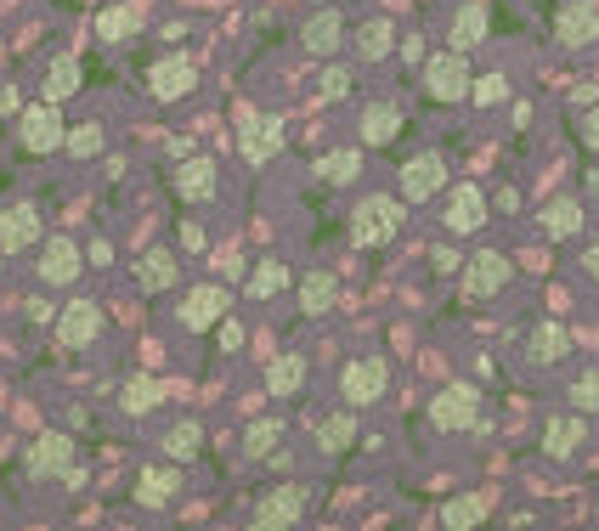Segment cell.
Masks as SVG:
<instances>
[{
    "instance_id": "cell-1",
    "label": "cell",
    "mask_w": 599,
    "mask_h": 531,
    "mask_svg": "<svg viewBox=\"0 0 599 531\" xmlns=\"http://www.w3.org/2000/svg\"><path fill=\"white\" fill-rule=\"evenodd\" d=\"M402 221H408L402 198L368 192V198L351 210V238H356V249H385L390 238H402Z\"/></svg>"
},
{
    "instance_id": "cell-2",
    "label": "cell",
    "mask_w": 599,
    "mask_h": 531,
    "mask_svg": "<svg viewBox=\"0 0 599 531\" xmlns=\"http://www.w3.org/2000/svg\"><path fill=\"white\" fill-rule=\"evenodd\" d=\"M62 142H69V130H62V108L51 103H35V108H23V119H17V148L28 153V158H46V153H57Z\"/></svg>"
},
{
    "instance_id": "cell-3",
    "label": "cell",
    "mask_w": 599,
    "mask_h": 531,
    "mask_svg": "<svg viewBox=\"0 0 599 531\" xmlns=\"http://www.w3.org/2000/svg\"><path fill=\"white\" fill-rule=\"evenodd\" d=\"M385 390H390V362H385V356H356V362H345L340 396H345L351 408H374Z\"/></svg>"
},
{
    "instance_id": "cell-4",
    "label": "cell",
    "mask_w": 599,
    "mask_h": 531,
    "mask_svg": "<svg viewBox=\"0 0 599 531\" xmlns=\"http://www.w3.org/2000/svg\"><path fill=\"white\" fill-rule=\"evenodd\" d=\"M470 85H475V80H470V57H463L458 46L424 62V91L436 96V103H463V96H470Z\"/></svg>"
},
{
    "instance_id": "cell-5",
    "label": "cell",
    "mask_w": 599,
    "mask_h": 531,
    "mask_svg": "<svg viewBox=\"0 0 599 531\" xmlns=\"http://www.w3.org/2000/svg\"><path fill=\"white\" fill-rule=\"evenodd\" d=\"M396 187H402L408 204H424V198H436L447 187V158L442 153H413L402 164V176H396Z\"/></svg>"
},
{
    "instance_id": "cell-6",
    "label": "cell",
    "mask_w": 599,
    "mask_h": 531,
    "mask_svg": "<svg viewBox=\"0 0 599 531\" xmlns=\"http://www.w3.org/2000/svg\"><path fill=\"white\" fill-rule=\"evenodd\" d=\"M509 278H515L509 255L481 249V255H470V266H463V294H470V300H492V294H504Z\"/></svg>"
},
{
    "instance_id": "cell-7",
    "label": "cell",
    "mask_w": 599,
    "mask_h": 531,
    "mask_svg": "<svg viewBox=\"0 0 599 531\" xmlns=\"http://www.w3.org/2000/svg\"><path fill=\"white\" fill-rule=\"evenodd\" d=\"M181 328H192V334H204V328H215L226 317V288L221 283H192L181 294V306H176Z\"/></svg>"
},
{
    "instance_id": "cell-8",
    "label": "cell",
    "mask_w": 599,
    "mask_h": 531,
    "mask_svg": "<svg viewBox=\"0 0 599 531\" xmlns=\"http://www.w3.org/2000/svg\"><path fill=\"white\" fill-rule=\"evenodd\" d=\"M46 238V221L35 204H7L0 210V255H23Z\"/></svg>"
},
{
    "instance_id": "cell-9",
    "label": "cell",
    "mask_w": 599,
    "mask_h": 531,
    "mask_svg": "<svg viewBox=\"0 0 599 531\" xmlns=\"http://www.w3.org/2000/svg\"><path fill=\"white\" fill-rule=\"evenodd\" d=\"M306 504H312V492H306V486H278V492H266V497H260L255 526H260V531L300 526V520H306Z\"/></svg>"
},
{
    "instance_id": "cell-10",
    "label": "cell",
    "mask_w": 599,
    "mask_h": 531,
    "mask_svg": "<svg viewBox=\"0 0 599 531\" xmlns=\"http://www.w3.org/2000/svg\"><path fill=\"white\" fill-rule=\"evenodd\" d=\"M80 266H85V255H80L74 238H46V244H40L35 278H40L46 288H62V283H74V278H80Z\"/></svg>"
},
{
    "instance_id": "cell-11",
    "label": "cell",
    "mask_w": 599,
    "mask_h": 531,
    "mask_svg": "<svg viewBox=\"0 0 599 531\" xmlns=\"http://www.w3.org/2000/svg\"><path fill=\"white\" fill-rule=\"evenodd\" d=\"M148 91L158 96V103H181V96L198 91V69L187 57H158L153 69H148Z\"/></svg>"
},
{
    "instance_id": "cell-12",
    "label": "cell",
    "mask_w": 599,
    "mask_h": 531,
    "mask_svg": "<svg viewBox=\"0 0 599 531\" xmlns=\"http://www.w3.org/2000/svg\"><path fill=\"white\" fill-rule=\"evenodd\" d=\"M475 413H481V396L470 385H447L436 402H430V424L436 429H470Z\"/></svg>"
},
{
    "instance_id": "cell-13",
    "label": "cell",
    "mask_w": 599,
    "mask_h": 531,
    "mask_svg": "<svg viewBox=\"0 0 599 531\" xmlns=\"http://www.w3.org/2000/svg\"><path fill=\"white\" fill-rule=\"evenodd\" d=\"M238 148H244V158H249V164H266V158H272V153L283 148V125L249 108V114L238 119Z\"/></svg>"
},
{
    "instance_id": "cell-14",
    "label": "cell",
    "mask_w": 599,
    "mask_h": 531,
    "mask_svg": "<svg viewBox=\"0 0 599 531\" xmlns=\"http://www.w3.org/2000/svg\"><path fill=\"white\" fill-rule=\"evenodd\" d=\"M215 158L210 153H192V158H181L176 164V198L181 204H204V198H215Z\"/></svg>"
},
{
    "instance_id": "cell-15",
    "label": "cell",
    "mask_w": 599,
    "mask_h": 531,
    "mask_svg": "<svg viewBox=\"0 0 599 531\" xmlns=\"http://www.w3.org/2000/svg\"><path fill=\"white\" fill-rule=\"evenodd\" d=\"M96 334H103V311H96L91 300H74V306L57 311V340L69 345V351H85Z\"/></svg>"
},
{
    "instance_id": "cell-16",
    "label": "cell",
    "mask_w": 599,
    "mask_h": 531,
    "mask_svg": "<svg viewBox=\"0 0 599 531\" xmlns=\"http://www.w3.org/2000/svg\"><path fill=\"white\" fill-rule=\"evenodd\" d=\"M69 463H74L69 429H46V436H35V447H28V470L35 475H69Z\"/></svg>"
},
{
    "instance_id": "cell-17",
    "label": "cell",
    "mask_w": 599,
    "mask_h": 531,
    "mask_svg": "<svg viewBox=\"0 0 599 531\" xmlns=\"http://www.w3.org/2000/svg\"><path fill=\"white\" fill-rule=\"evenodd\" d=\"M176 492H181V463L176 458L171 463H148V470L137 475V504L142 509H164Z\"/></svg>"
},
{
    "instance_id": "cell-18",
    "label": "cell",
    "mask_w": 599,
    "mask_h": 531,
    "mask_svg": "<svg viewBox=\"0 0 599 531\" xmlns=\"http://www.w3.org/2000/svg\"><path fill=\"white\" fill-rule=\"evenodd\" d=\"M583 441H588V413H560V418L543 424V452H549L554 463H565Z\"/></svg>"
},
{
    "instance_id": "cell-19",
    "label": "cell",
    "mask_w": 599,
    "mask_h": 531,
    "mask_svg": "<svg viewBox=\"0 0 599 531\" xmlns=\"http://www.w3.org/2000/svg\"><path fill=\"white\" fill-rule=\"evenodd\" d=\"M481 226H486L481 187H453V198H447V232H453V238H470V232H481Z\"/></svg>"
},
{
    "instance_id": "cell-20",
    "label": "cell",
    "mask_w": 599,
    "mask_h": 531,
    "mask_svg": "<svg viewBox=\"0 0 599 531\" xmlns=\"http://www.w3.org/2000/svg\"><path fill=\"white\" fill-rule=\"evenodd\" d=\"M554 40H560V46H594V40H599V12L583 7V0L560 7V12H554Z\"/></svg>"
},
{
    "instance_id": "cell-21",
    "label": "cell",
    "mask_w": 599,
    "mask_h": 531,
    "mask_svg": "<svg viewBox=\"0 0 599 531\" xmlns=\"http://www.w3.org/2000/svg\"><path fill=\"white\" fill-rule=\"evenodd\" d=\"M137 283H142V294H164V288H176L181 283V260H176V249H148L142 260H137Z\"/></svg>"
},
{
    "instance_id": "cell-22",
    "label": "cell",
    "mask_w": 599,
    "mask_h": 531,
    "mask_svg": "<svg viewBox=\"0 0 599 531\" xmlns=\"http://www.w3.org/2000/svg\"><path fill=\"white\" fill-rule=\"evenodd\" d=\"M340 35H345V23H340V12H312L306 17V28H300V46H306L312 57H334L340 51Z\"/></svg>"
},
{
    "instance_id": "cell-23",
    "label": "cell",
    "mask_w": 599,
    "mask_h": 531,
    "mask_svg": "<svg viewBox=\"0 0 599 531\" xmlns=\"http://www.w3.org/2000/svg\"><path fill=\"white\" fill-rule=\"evenodd\" d=\"M402 130V108L396 103H368L362 108V148H390Z\"/></svg>"
},
{
    "instance_id": "cell-24",
    "label": "cell",
    "mask_w": 599,
    "mask_h": 531,
    "mask_svg": "<svg viewBox=\"0 0 599 531\" xmlns=\"http://www.w3.org/2000/svg\"><path fill=\"white\" fill-rule=\"evenodd\" d=\"M356 429H362V424H356V413H328V418H317V447L340 458V452H351V447H356Z\"/></svg>"
},
{
    "instance_id": "cell-25",
    "label": "cell",
    "mask_w": 599,
    "mask_h": 531,
    "mask_svg": "<svg viewBox=\"0 0 599 531\" xmlns=\"http://www.w3.org/2000/svg\"><path fill=\"white\" fill-rule=\"evenodd\" d=\"M543 232H549V238H577V232H583V204L572 192L543 204Z\"/></svg>"
},
{
    "instance_id": "cell-26",
    "label": "cell",
    "mask_w": 599,
    "mask_h": 531,
    "mask_svg": "<svg viewBox=\"0 0 599 531\" xmlns=\"http://www.w3.org/2000/svg\"><path fill=\"white\" fill-rule=\"evenodd\" d=\"M85 85V69H80V57H69V51H62V57H51V69H46V96H51V103H69V96Z\"/></svg>"
},
{
    "instance_id": "cell-27",
    "label": "cell",
    "mask_w": 599,
    "mask_h": 531,
    "mask_svg": "<svg viewBox=\"0 0 599 531\" xmlns=\"http://www.w3.org/2000/svg\"><path fill=\"white\" fill-rule=\"evenodd\" d=\"M283 288H289V266H283V260H260L255 272L244 278V294H249V300H278Z\"/></svg>"
},
{
    "instance_id": "cell-28",
    "label": "cell",
    "mask_w": 599,
    "mask_h": 531,
    "mask_svg": "<svg viewBox=\"0 0 599 531\" xmlns=\"http://www.w3.org/2000/svg\"><path fill=\"white\" fill-rule=\"evenodd\" d=\"M198 447H204V424H198V418H181V424L164 429V458L192 463V458H198Z\"/></svg>"
},
{
    "instance_id": "cell-29",
    "label": "cell",
    "mask_w": 599,
    "mask_h": 531,
    "mask_svg": "<svg viewBox=\"0 0 599 531\" xmlns=\"http://www.w3.org/2000/svg\"><path fill=\"white\" fill-rule=\"evenodd\" d=\"M565 351H572V334H565L560 322H538V328H531V340H526L531 362H560Z\"/></svg>"
},
{
    "instance_id": "cell-30",
    "label": "cell",
    "mask_w": 599,
    "mask_h": 531,
    "mask_svg": "<svg viewBox=\"0 0 599 531\" xmlns=\"http://www.w3.org/2000/svg\"><path fill=\"white\" fill-rule=\"evenodd\" d=\"M334 300H340V288H334V278H328V272H312V278H300V311H306V317H322V311H334Z\"/></svg>"
},
{
    "instance_id": "cell-31",
    "label": "cell",
    "mask_w": 599,
    "mask_h": 531,
    "mask_svg": "<svg viewBox=\"0 0 599 531\" xmlns=\"http://www.w3.org/2000/svg\"><path fill=\"white\" fill-rule=\"evenodd\" d=\"M300 385H306V356H278L272 368H266V390L272 396H300Z\"/></svg>"
},
{
    "instance_id": "cell-32",
    "label": "cell",
    "mask_w": 599,
    "mask_h": 531,
    "mask_svg": "<svg viewBox=\"0 0 599 531\" xmlns=\"http://www.w3.org/2000/svg\"><path fill=\"white\" fill-rule=\"evenodd\" d=\"M390 46H396V28H390L385 17H368V23L356 28V57H362V62L390 57Z\"/></svg>"
},
{
    "instance_id": "cell-33",
    "label": "cell",
    "mask_w": 599,
    "mask_h": 531,
    "mask_svg": "<svg viewBox=\"0 0 599 531\" xmlns=\"http://www.w3.org/2000/svg\"><path fill=\"white\" fill-rule=\"evenodd\" d=\"M481 40H486V7H481V0H470V7H458V17H453V46L470 51Z\"/></svg>"
},
{
    "instance_id": "cell-34",
    "label": "cell",
    "mask_w": 599,
    "mask_h": 531,
    "mask_svg": "<svg viewBox=\"0 0 599 531\" xmlns=\"http://www.w3.org/2000/svg\"><path fill=\"white\" fill-rule=\"evenodd\" d=\"M119 408H125L130 418L153 413V408H158V379H148V374H130V379H125V390H119Z\"/></svg>"
},
{
    "instance_id": "cell-35",
    "label": "cell",
    "mask_w": 599,
    "mask_h": 531,
    "mask_svg": "<svg viewBox=\"0 0 599 531\" xmlns=\"http://www.w3.org/2000/svg\"><path fill=\"white\" fill-rule=\"evenodd\" d=\"M481 520H486V497L481 492H463V497H453V504L442 509V526H453V531H470Z\"/></svg>"
},
{
    "instance_id": "cell-36",
    "label": "cell",
    "mask_w": 599,
    "mask_h": 531,
    "mask_svg": "<svg viewBox=\"0 0 599 531\" xmlns=\"http://www.w3.org/2000/svg\"><path fill=\"white\" fill-rule=\"evenodd\" d=\"M278 441H283V418H255L244 429V458H266Z\"/></svg>"
},
{
    "instance_id": "cell-37",
    "label": "cell",
    "mask_w": 599,
    "mask_h": 531,
    "mask_svg": "<svg viewBox=\"0 0 599 531\" xmlns=\"http://www.w3.org/2000/svg\"><path fill=\"white\" fill-rule=\"evenodd\" d=\"M103 148H108V130L103 125H74L69 142H62V153H69V158H96Z\"/></svg>"
},
{
    "instance_id": "cell-38",
    "label": "cell",
    "mask_w": 599,
    "mask_h": 531,
    "mask_svg": "<svg viewBox=\"0 0 599 531\" xmlns=\"http://www.w3.org/2000/svg\"><path fill=\"white\" fill-rule=\"evenodd\" d=\"M356 170H362V148H345V153H328V158L317 164V176H322V181H334V187L356 181Z\"/></svg>"
},
{
    "instance_id": "cell-39",
    "label": "cell",
    "mask_w": 599,
    "mask_h": 531,
    "mask_svg": "<svg viewBox=\"0 0 599 531\" xmlns=\"http://www.w3.org/2000/svg\"><path fill=\"white\" fill-rule=\"evenodd\" d=\"M130 35H137V12H130V7H108L103 17H96V40H130Z\"/></svg>"
},
{
    "instance_id": "cell-40",
    "label": "cell",
    "mask_w": 599,
    "mask_h": 531,
    "mask_svg": "<svg viewBox=\"0 0 599 531\" xmlns=\"http://www.w3.org/2000/svg\"><path fill=\"white\" fill-rule=\"evenodd\" d=\"M470 96H475V108H497V103H509V80L504 74H481L470 85Z\"/></svg>"
},
{
    "instance_id": "cell-41",
    "label": "cell",
    "mask_w": 599,
    "mask_h": 531,
    "mask_svg": "<svg viewBox=\"0 0 599 531\" xmlns=\"http://www.w3.org/2000/svg\"><path fill=\"white\" fill-rule=\"evenodd\" d=\"M572 408L577 413H599V368H588V374L572 379Z\"/></svg>"
},
{
    "instance_id": "cell-42",
    "label": "cell",
    "mask_w": 599,
    "mask_h": 531,
    "mask_svg": "<svg viewBox=\"0 0 599 531\" xmlns=\"http://www.w3.org/2000/svg\"><path fill=\"white\" fill-rule=\"evenodd\" d=\"M345 91H351V69H345V62H328V69L317 74V96H328V103H340Z\"/></svg>"
},
{
    "instance_id": "cell-43",
    "label": "cell",
    "mask_w": 599,
    "mask_h": 531,
    "mask_svg": "<svg viewBox=\"0 0 599 531\" xmlns=\"http://www.w3.org/2000/svg\"><path fill=\"white\" fill-rule=\"evenodd\" d=\"M176 238H181V249H187V255H204V249H210V238H204V226H198V221H181Z\"/></svg>"
},
{
    "instance_id": "cell-44",
    "label": "cell",
    "mask_w": 599,
    "mask_h": 531,
    "mask_svg": "<svg viewBox=\"0 0 599 531\" xmlns=\"http://www.w3.org/2000/svg\"><path fill=\"white\" fill-rule=\"evenodd\" d=\"M215 334H221V351H238V345H244V322L221 317V322H215Z\"/></svg>"
},
{
    "instance_id": "cell-45",
    "label": "cell",
    "mask_w": 599,
    "mask_h": 531,
    "mask_svg": "<svg viewBox=\"0 0 599 531\" xmlns=\"http://www.w3.org/2000/svg\"><path fill=\"white\" fill-rule=\"evenodd\" d=\"M583 142H588V153H599V103L583 114Z\"/></svg>"
},
{
    "instance_id": "cell-46",
    "label": "cell",
    "mask_w": 599,
    "mask_h": 531,
    "mask_svg": "<svg viewBox=\"0 0 599 531\" xmlns=\"http://www.w3.org/2000/svg\"><path fill=\"white\" fill-rule=\"evenodd\" d=\"M430 266H436V272L447 278V272H453V266H458V255H453L447 244H436V249H430Z\"/></svg>"
},
{
    "instance_id": "cell-47",
    "label": "cell",
    "mask_w": 599,
    "mask_h": 531,
    "mask_svg": "<svg viewBox=\"0 0 599 531\" xmlns=\"http://www.w3.org/2000/svg\"><path fill=\"white\" fill-rule=\"evenodd\" d=\"M28 322H57V311H51V300H40V294H35V300H28Z\"/></svg>"
},
{
    "instance_id": "cell-48",
    "label": "cell",
    "mask_w": 599,
    "mask_h": 531,
    "mask_svg": "<svg viewBox=\"0 0 599 531\" xmlns=\"http://www.w3.org/2000/svg\"><path fill=\"white\" fill-rule=\"evenodd\" d=\"M402 57L419 62V57H424V35H408V40H402Z\"/></svg>"
},
{
    "instance_id": "cell-49",
    "label": "cell",
    "mask_w": 599,
    "mask_h": 531,
    "mask_svg": "<svg viewBox=\"0 0 599 531\" xmlns=\"http://www.w3.org/2000/svg\"><path fill=\"white\" fill-rule=\"evenodd\" d=\"M12 114H17V91L7 85V91H0V119H12Z\"/></svg>"
},
{
    "instance_id": "cell-50",
    "label": "cell",
    "mask_w": 599,
    "mask_h": 531,
    "mask_svg": "<svg viewBox=\"0 0 599 531\" xmlns=\"http://www.w3.org/2000/svg\"><path fill=\"white\" fill-rule=\"evenodd\" d=\"M583 272H588V278H599V238H594V244H588V255H583Z\"/></svg>"
},
{
    "instance_id": "cell-51",
    "label": "cell",
    "mask_w": 599,
    "mask_h": 531,
    "mask_svg": "<svg viewBox=\"0 0 599 531\" xmlns=\"http://www.w3.org/2000/svg\"><path fill=\"white\" fill-rule=\"evenodd\" d=\"M588 192H594V198H599V170H588Z\"/></svg>"
},
{
    "instance_id": "cell-52",
    "label": "cell",
    "mask_w": 599,
    "mask_h": 531,
    "mask_svg": "<svg viewBox=\"0 0 599 531\" xmlns=\"http://www.w3.org/2000/svg\"><path fill=\"white\" fill-rule=\"evenodd\" d=\"M317 7H328V0H317Z\"/></svg>"
}]
</instances>
